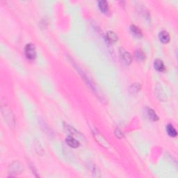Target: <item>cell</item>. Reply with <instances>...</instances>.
I'll list each match as a JSON object with an SVG mask.
<instances>
[{"instance_id": "cell-1", "label": "cell", "mask_w": 178, "mask_h": 178, "mask_svg": "<svg viewBox=\"0 0 178 178\" xmlns=\"http://www.w3.org/2000/svg\"><path fill=\"white\" fill-rule=\"evenodd\" d=\"M25 52L27 58L29 60H34L36 57V47L33 44L29 43L25 46Z\"/></svg>"}, {"instance_id": "cell-2", "label": "cell", "mask_w": 178, "mask_h": 178, "mask_svg": "<svg viewBox=\"0 0 178 178\" xmlns=\"http://www.w3.org/2000/svg\"><path fill=\"white\" fill-rule=\"evenodd\" d=\"M120 55L121 59H122V61H123L124 63L127 64V65H129L132 63V56L129 52H126L123 49H121L120 51Z\"/></svg>"}, {"instance_id": "cell-3", "label": "cell", "mask_w": 178, "mask_h": 178, "mask_svg": "<svg viewBox=\"0 0 178 178\" xmlns=\"http://www.w3.org/2000/svg\"><path fill=\"white\" fill-rule=\"evenodd\" d=\"M65 141H66V144L68 145L70 147H71V148H78L80 145V142H79L77 139L73 138L72 136H68L65 139Z\"/></svg>"}, {"instance_id": "cell-4", "label": "cell", "mask_w": 178, "mask_h": 178, "mask_svg": "<svg viewBox=\"0 0 178 178\" xmlns=\"http://www.w3.org/2000/svg\"><path fill=\"white\" fill-rule=\"evenodd\" d=\"M2 113L4 115V118L8 123H10L11 125L12 123H15V121L13 120V116L12 115V113L11 112V111L6 108H5V111L2 109Z\"/></svg>"}, {"instance_id": "cell-5", "label": "cell", "mask_w": 178, "mask_h": 178, "mask_svg": "<svg viewBox=\"0 0 178 178\" xmlns=\"http://www.w3.org/2000/svg\"><path fill=\"white\" fill-rule=\"evenodd\" d=\"M154 66H155V68L159 72H164L166 70V67L164 62L160 59H156L155 61V63H154Z\"/></svg>"}, {"instance_id": "cell-6", "label": "cell", "mask_w": 178, "mask_h": 178, "mask_svg": "<svg viewBox=\"0 0 178 178\" xmlns=\"http://www.w3.org/2000/svg\"><path fill=\"white\" fill-rule=\"evenodd\" d=\"M106 37V40H107L110 43H114L118 40V36H117L115 32H111V31L107 32Z\"/></svg>"}, {"instance_id": "cell-7", "label": "cell", "mask_w": 178, "mask_h": 178, "mask_svg": "<svg viewBox=\"0 0 178 178\" xmlns=\"http://www.w3.org/2000/svg\"><path fill=\"white\" fill-rule=\"evenodd\" d=\"M159 37V39L161 40V42L163 43H168V42L170 41V39L169 34H168L167 32H166V31H163V32H160Z\"/></svg>"}, {"instance_id": "cell-8", "label": "cell", "mask_w": 178, "mask_h": 178, "mask_svg": "<svg viewBox=\"0 0 178 178\" xmlns=\"http://www.w3.org/2000/svg\"><path fill=\"white\" fill-rule=\"evenodd\" d=\"M98 6L100 10L104 13H106L109 11V5H108L107 1H98Z\"/></svg>"}, {"instance_id": "cell-9", "label": "cell", "mask_w": 178, "mask_h": 178, "mask_svg": "<svg viewBox=\"0 0 178 178\" xmlns=\"http://www.w3.org/2000/svg\"><path fill=\"white\" fill-rule=\"evenodd\" d=\"M166 132L170 136L175 137L176 136H177V132H176L174 127L170 124L166 126Z\"/></svg>"}, {"instance_id": "cell-10", "label": "cell", "mask_w": 178, "mask_h": 178, "mask_svg": "<svg viewBox=\"0 0 178 178\" xmlns=\"http://www.w3.org/2000/svg\"><path fill=\"white\" fill-rule=\"evenodd\" d=\"M130 30H131V32L132 34L134 35L135 36H136V37L141 38V36H142L143 34L141 31L139 29V27L135 26V25H132V26L130 27Z\"/></svg>"}, {"instance_id": "cell-11", "label": "cell", "mask_w": 178, "mask_h": 178, "mask_svg": "<svg viewBox=\"0 0 178 178\" xmlns=\"http://www.w3.org/2000/svg\"><path fill=\"white\" fill-rule=\"evenodd\" d=\"M148 115L150 120L152 121H157L159 120L158 115H157V113L155 112L154 110H152L151 109H148Z\"/></svg>"}, {"instance_id": "cell-12", "label": "cell", "mask_w": 178, "mask_h": 178, "mask_svg": "<svg viewBox=\"0 0 178 178\" xmlns=\"http://www.w3.org/2000/svg\"><path fill=\"white\" fill-rule=\"evenodd\" d=\"M136 58H137L139 61H144L146 58V56H145L144 52H143L142 50L141 49H138V50L136 52Z\"/></svg>"}, {"instance_id": "cell-13", "label": "cell", "mask_w": 178, "mask_h": 178, "mask_svg": "<svg viewBox=\"0 0 178 178\" xmlns=\"http://www.w3.org/2000/svg\"><path fill=\"white\" fill-rule=\"evenodd\" d=\"M140 89H141L140 85L138 84H134L131 86V88H130V91H131L132 93H136L140 91Z\"/></svg>"}, {"instance_id": "cell-14", "label": "cell", "mask_w": 178, "mask_h": 178, "mask_svg": "<svg viewBox=\"0 0 178 178\" xmlns=\"http://www.w3.org/2000/svg\"><path fill=\"white\" fill-rule=\"evenodd\" d=\"M65 129H66V130H67V131H68L70 133V134H73V135H76V136H79V135H80V134L79 133V132L77 131L76 129H75V128H73V127H70V126H69V125H66L65 126Z\"/></svg>"}]
</instances>
